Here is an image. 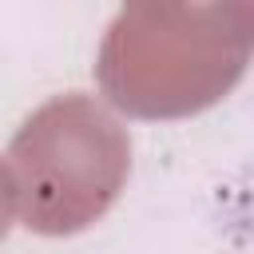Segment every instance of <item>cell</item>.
<instances>
[{
  "label": "cell",
  "mask_w": 254,
  "mask_h": 254,
  "mask_svg": "<svg viewBox=\"0 0 254 254\" xmlns=\"http://www.w3.org/2000/svg\"><path fill=\"white\" fill-rule=\"evenodd\" d=\"M250 4H131L99 48V87L143 119L210 107L250 60Z\"/></svg>",
  "instance_id": "6da1fadb"
},
{
  "label": "cell",
  "mask_w": 254,
  "mask_h": 254,
  "mask_svg": "<svg viewBox=\"0 0 254 254\" xmlns=\"http://www.w3.org/2000/svg\"><path fill=\"white\" fill-rule=\"evenodd\" d=\"M12 214H16V187H12L8 167L0 163V238L12 230Z\"/></svg>",
  "instance_id": "3957f363"
},
{
  "label": "cell",
  "mask_w": 254,
  "mask_h": 254,
  "mask_svg": "<svg viewBox=\"0 0 254 254\" xmlns=\"http://www.w3.org/2000/svg\"><path fill=\"white\" fill-rule=\"evenodd\" d=\"M16 210L36 234H75L107 214L131 171L119 119L91 95L67 91L24 119L8 147Z\"/></svg>",
  "instance_id": "7a4b0ae2"
}]
</instances>
